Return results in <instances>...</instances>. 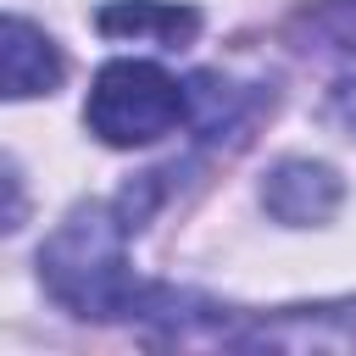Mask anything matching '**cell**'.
Instances as JSON below:
<instances>
[{
	"instance_id": "6da1fadb",
	"label": "cell",
	"mask_w": 356,
	"mask_h": 356,
	"mask_svg": "<svg viewBox=\"0 0 356 356\" xmlns=\"http://www.w3.org/2000/svg\"><path fill=\"white\" fill-rule=\"evenodd\" d=\"M39 278L56 306L72 317H139L150 284L128 267V217L111 206H78L56 222V234L39 245Z\"/></svg>"
},
{
	"instance_id": "7a4b0ae2",
	"label": "cell",
	"mask_w": 356,
	"mask_h": 356,
	"mask_svg": "<svg viewBox=\"0 0 356 356\" xmlns=\"http://www.w3.org/2000/svg\"><path fill=\"white\" fill-rule=\"evenodd\" d=\"M184 117H189V95L156 61H106L95 72V83H89V100H83L89 134L117 145V150L156 145Z\"/></svg>"
},
{
	"instance_id": "3957f363",
	"label": "cell",
	"mask_w": 356,
	"mask_h": 356,
	"mask_svg": "<svg viewBox=\"0 0 356 356\" xmlns=\"http://www.w3.org/2000/svg\"><path fill=\"white\" fill-rule=\"evenodd\" d=\"M222 345H245V350H356V300L284 306L278 317H256V323L228 317Z\"/></svg>"
},
{
	"instance_id": "277c9868",
	"label": "cell",
	"mask_w": 356,
	"mask_h": 356,
	"mask_svg": "<svg viewBox=\"0 0 356 356\" xmlns=\"http://www.w3.org/2000/svg\"><path fill=\"white\" fill-rule=\"evenodd\" d=\"M339 178H334V167H323V161H306V156H289V161H278L273 172H267V184H261V206L284 222V228H312V222H328L334 211H339Z\"/></svg>"
},
{
	"instance_id": "5b68a950",
	"label": "cell",
	"mask_w": 356,
	"mask_h": 356,
	"mask_svg": "<svg viewBox=\"0 0 356 356\" xmlns=\"http://www.w3.org/2000/svg\"><path fill=\"white\" fill-rule=\"evenodd\" d=\"M67 78V61L56 39L22 17H0V100H33L50 95Z\"/></svg>"
},
{
	"instance_id": "8992f818",
	"label": "cell",
	"mask_w": 356,
	"mask_h": 356,
	"mask_svg": "<svg viewBox=\"0 0 356 356\" xmlns=\"http://www.w3.org/2000/svg\"><path fill=\"white\" fill-rule=\"evenodd\" d=\"M95 22L111 39H134V44H156V50H184L200 33V11L172 6V0H111Z\"/></svg>"
},
{
	"instance_id": "52a82bcc",
	"label": "cell",
	"mask_w": 356,
	"mask_h": 356,
	"mask_svg": "<svg viewBox=\"0 0 356 356\" xmlns=\"http://www.w3.org/2000/svg\"><path fill=\"white\" fill-rule=\"evenodd\" d=\"M28 217V189H22V172L11 156H0V234H17Z\"/></svg>"
}]
</instances>
